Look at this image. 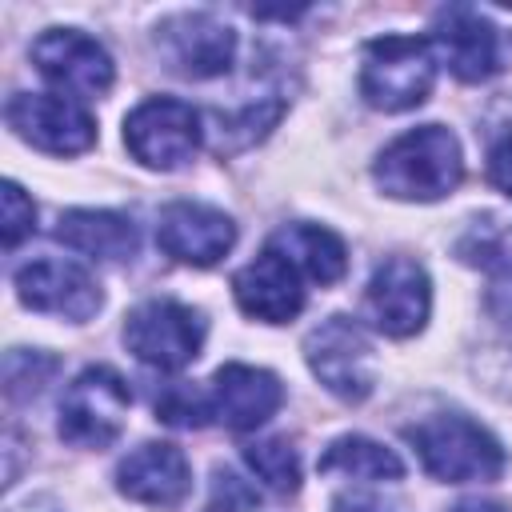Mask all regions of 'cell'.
<instances>
[{
	"instance_id": "cell-2",
	"label": "cell",
	"mask_w": 512,
	"mask_h": 512,
	"mask_svg": "<svg viewBox=\"0 0 512 512\" xmlns=\"http://www.w3.org/2000/svg\"><path fill=\"white\" fill-rule=\"evenodd\" d=\"M404 436L416 448L424 472L444 484L496 480L504 472V448L496 444V436L460 412L428 416V420L412 424Z\"/></svg>"
},
{
	"instance_id": "cell-18",
	"label": "cell",
	"mask_w": 512,
	"mask_h": 512,
	"mask_svg": "<svg viewBox=\"0 0 512 512\" xmlns=\"http://www.w3.org/2000/svg\"><path fill=\"white\" fill-rule=\"evenodd\" d=\"M56 240L92 260H132L136 256V224L120 212L104 208H72L56 220Z\"/></svg>"
},
{
	"instance_id": "cell-14",
	"label": "cell",
	"mask_w": 512,
	"mask_h": 512,
	"mask_svg": "<svg viewBox=\"0 0 512 512\" xmlns=\"http://www.w3.org/2000/svg\"><path fill=\"white\" fill-rule=\"evenodd\" d=\"M208 412L232 432L260 428L280 404H284V384L256 364H224L212 384H208Z\"/></svg>"
},
{
	"instance_id": "cell-13",
	"label": "cell",
	"mask_w": 512,
	"mask_h": 512,
	"mask_svg": "<svg viewBox=\"0 0 512 512\" xmlns=\"http://www.w3.org/2000/svg\"><path fill=\"white\" fill-rule=\"evenodd\" d=\"M16 292L28 308L64 316V320H92L104 304L100 284L88 276V268L72 260H32L16 272Z\"/></svg>"
},
{
	"instance_id": "cell-3",
	"label": "cell",
	"mask_w": 512,
	"mask_h": 512,
	"mask_svg": "<svg viewBox=\"0 0 512 512\" xmlns=\"http://www.w3.org/2000/svg\"><path fill=\"white\" fill-rule=\"evenodd\" d=\"M436 84V52L424 36L368 40L360 64V96L380 112H408L428 100Z\"/></svg>"
},
{
	"instance_id": "cell-19",
	"label": "cell",
	"mask_w": 512,
	"mask_h": 512,
	"mask_svg": "<svg viewBox=\"0 0 512 512\" xmlns=\"http://www.w3.org/2000/svg\"><path fill=\"white\" fill-rule=\"evenodd\" d=\"M268 248H276L280 256H288L308 280L316 284H336L348 268V252H344V240L320 224H288L280 228Z\"/></svg>"
},
{
	"instance_id": "cell-21",
	"label": "cell",
	"mask_w": 512,
	"mask_h": 512,
	"mask_svg": "<svg viewBox=\"0 0 512 512\" xmlns=\"http://www.w3.org/2000/svg\"><path fill=\"white\" fill-rule=\"evenodd\" d=\"M244 460H248V468H252L272 492L288 496V492L300 488V456H296V448H292L284 436L252 440V444L244 448Z\"/></svg>"
},
{
	"instance_id": "cell-17",
	"label": "cell",
	"mask_w": 512,
	"mask_h": 512,
	"mask_svg": "<svg viewBox=\"0 0 512 512\" xmlns=\"http://www.w3.org/2000/svg\"><path fill=\"white\" fill-rule=\"evenodd\" d=\"M432 48H440L448 68L468 84L488 80L500 68L496 28L472 8H444L432 24Z\"/></svg>"
},
{
	"instance_id": "cell-1",
	"label": "cell",
	"mask_w": 512,
	"mask_h": 512,
	"mask_svg": "<svg viewBox=\"0 0 512 512\" xmlns=\"http://www.w3.org/2000/svg\"><path fill=\"white\" fill-rule=\"evenodd\" d=\"M376 184L396 200H440L448 196L464 176L460 140L440 124H420L396 136L372 168Z\"/></svg>"
},
{
	"instance_id": "cell-22",
	"label": "cell",
	"mask_w": 512,
	"mask_h": 512,
	"mask_svg": "<svg viewBox=\"0 0 512 512\" xmlns=\"http://www.w3.org/2000/svg\"><path fill=\"white\" fill-rule=\"evenodd\" d=\"M156 412H160V420H168V424H180V428H200L212 412H208V396H200V392H192V388H184V384H172L160 400H156Z\"/></svg>"
},
{
	"instance_id": "cell-20",
	"label": "cell",
	"mask_w": 512,
	"mask_h": 512,
	"mask_svg": "<svg viewBox=\"0 0 512 512\" xmlns=\"http://www.w3.org/2000/svg\"><path fill=\"white\" fill-rule=\"evenodd\" d=\"M320 472H340L352 480H400L404 464L392 448L368 440V436H340L324 448Z\"/></svg>"
},
{
	"instance_id": "cell-5",
	"label": "cell",
	"mask_w": 512,
	"mask_h": 512,
	"mask_svg": "<svg viewBox=\"0 0 512 512\" xmlns=\"http://www.w3.org/2000/svg\"><path fill=\"white\" fill-rule=\"evenodd\" d=\"M124 344L136 360L176 372L204 348V316L180 300H144L124 320Z\"/></svg>"
},
{
	"instance_id": "cell-25",
	"label": "cell",
	"mask_w": 512,
	"mask_h": 512,
	"mask_svg": "<svg viewBox=\"0 0 512 512\" xmlns=\"http://www.w3.org/2000/svg\"><path fill=\"white\" fill-rule=\"evenodd\" d=\"M488 176H492L496 188H504V192L512 196V136H504V140L492 148V156H488Z\"/></svg>"
},
{
	"instance_id": "cell-10",
	"label": "cell",
	"mask_w": 512,
	"mask_h": 512,
	"mask_svg": "<svg viewBox=\"0 0 512 512\" xmlns=\"http://www.w3.org/2000/svg\"><path fill=\"white\" fill-rule=\"evenodd\" d=\"M364 312L384 336H416L432 312L428 272L408 256H388L364 288Z\"/></svg>"
},
{
	"instance_id": "cell-8",
	"label": "cell",
	"mask_w": 512,
	"mask_h": 512,
	"mask_svg": "<svg viewBox=\"0 0 512 512\" xmlns=\"http://www.w3.org/2000/svg\"><path fill=\"white\" fill-rule=\"evenodd\" d=\"M4 116L20 140L52 156H76L96 144V120L88 108L60 92H16Z\"/></svg>"
},
{
	"instance_id": "cell-12",
	"label": "cell",
	"mask_w": 512,
	"mask_h": 512,
	"mask_svg": "<svg viewBox=\"0 0 512 512\" xmlns=\"http://www.w3.org/2000/svg\"><path fill=\"white\" fill-rule=\"evenodd\" d=\"M156 244L180 260V264H196V268H212L220 256H228V248L236 244V224L232 216H224L212 204L200 200H172L160 208L156 220Z\"/></svg>"
},
{
	"instance_id": "cell-4",
	"label": "cell",
	"mask_w": 512,
	"mask_h": 512,
	"mask_svg": "<svg viewBox=\"0 0 512 512\" xmlns=\"http://www.w3.org/2000/svg\"><path fill=\"white\" fill-rule=\"evenodd\" d=\"M132 392L116 368H84L60 400V436L76 448H108L128 424Z\"/></svg>"
},
{
	"instance_id": "cell-7",
	"label": "cell",
	"mask_w": 512,
	"mask_h": 512,
	"mask_svg": "<svg viewBox=\"0 0 512 512\" xmlns=\"http://www.w3.org/2000/svg\"><path fill=\"white\" fill-rule=\"evenodd\" d=\"M32 64L40 76L68 100H92L104 96L116 80V64L108 48L80 28H48L32 44Z\"/></svg>"
},
{
	"instance_id": "cell-6",
	"label": "cell",
	"mask_w": 512,
	"mask_h": 512,
	"mask_svg": "<svg viewBox=\"0 0 512 512\" xmlns=\"http://www.w3.org/2000/svg\"><path fill=\"white\" fill-rule=\"evenodd\" d=\"M124 144L144 168L172 172L200 148V112L176 96H152L124 116Z\"/></svg>"
},
{
	"instance_id": "cell-23",
	"label": "cell",
	"mask_w": 512,
	"mask_h": 512,
	"mask_svg": "<svg viewBox=\"0 0 512 512\" xmlns=\"http://www.w3.org/2000/svg\"><path fill=\"white\" fill-rule=\"evenodd\" d=\"M32 228H36V204H32V196L16 180H8L4 184V248L12 252L24 236H32Z\"/></svg>"
},
{
	"instance_id": "cell-24",
	"label": "cell",
	"mask_w": 512,
	"mask_h": 512,
	"mask_svg": "<svg viewBox=\"0 0 512 512\" xmlns=\"http://www.w3.org/2000/svg\"><path fill=\"white\" fill-rule=\"evenodd\" d=\"M52 368H56L52 360H44L40 352H28V372H24V376H20V372H4V376H8V396L40 392V384H44V376H48Z\"/></svg>"
},
{
	"instance_id": "cell-11",
	"label": "cell",
	"mask_w": 512,
	"mask_h": 512,
	"mask_svg": "<svg viewBox=\"0 0 512 512\" xmlns=\"http://www.w3.org/2000/svg\"><path fill=\"white\" fill-rule=\"evenodd\" d=\"M156 48L172 72L208 80V76H220L232 68L236 32L208 12H180L156 28Z\"/></svg>"
},
{
	"instance_id": "cell-16",
	"label": "cell",
	"mask_w": 512,
	"mask_h": 512,
	"mask_svg": "<svg viewBox=\"0 0 512 512\" xmlns=\"http://www.w3.org/2000/svg\"><path fill=\"white\" fill-rule=\"evenodd\" d=\"M116 488L148 508H176L192 492V468L176 444H140L116 468Z\"/></svg>"
},
{
	"instance_id": "cell-26",
	"label": "cell",
	"mask_w": 512,
	"mask_h": 512,
	"mask_svg": "<svg viewBox=\"0 0 512 512\" xmlns=\"http://www.w3.org/2000/svg\"><path fill=\"white\" fill-rule=\"evenodd\" d=\"M452 512H504V508L492 504V500H464V504H456Z\"/></svg>"
},
{
	"instance_id": "cell-9",
	"label": "cell",
	"mask_w": 512,
	"mask_h": 512,
	"mask_svg": "<svg viewBox=\"0 0 512 512\" xmlns=\"http://www.w3.org/2000/svg\"><path fill=\"white\" fill-rule=\"evenodd\" d=\"M304 360L312 368V376L340 400H364L376 384V368H372V348L364 340V332L348 320V316H328L324 324H316L304 340Z\"/></svg>"
},
{
	"instance_id": "cell-15",
	"label": "cell",
	"mask_w": 512,
	"mask_h": 512,
	"mask_svg": "<svg viewBox=\"0 0 512 512\" xmlns=\"http://www.w3.org/2000/svg\"><path fill=\"white\" fill-rule=\"evenodd\" d=\"M232 296L252 320L284 324L304 308L300 268L288 256H280L276 248H264L252 264H244L232 276Z\"/></svg>"
}]
</instances>
